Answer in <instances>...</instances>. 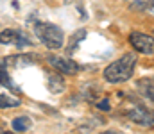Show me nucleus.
I'll use <instances>...</instances> for the list:
<instances>
[{
  "instance_id": "nucleus-6",
  "label": "nucleus",
  "mask_w": 154,
  "mask_h": 134,
  "mask_svg": "<svg viewBox=\"0 0 154 134\" xmlns=\"http://www.w3.org/2000/svg\"><path fill=\"white\" fill-rule=\"evenodd\" d=\"M0 43L2 45H16L18 48L20 46H29L31 40L18 29H4L0 32Z\"/></svg>"
},
{
  "instance_id": "nucleus-12",
  "label": "nucleus",
  "mask_w": 154,
  "mask_h": 134,
  "mask_svg": "<svg viewBox=\"0 0 154 134\" xmlns=\"http://www.w3.org/2000/svg\"><path fill=\"white\" fill-rule=\"evenodd\" d=\"M22 102L11 95H0V107L2 109H9V107H18Z\"/></svg>"
},
{
  "instance_id": "nucleus-16",
  "label": "nucleus",
  "mask_w": 154,
  "mask_h": 134,
  "mask_svg": "<svg viewBox=\"0 0 154 134\" xmlns=\"http://www.w3.org/2000/svg\"><path fill=\"white\" fill-rule=\"evenodd\" d=\"M2 134H13V133H2ZM16 134H20V133H16Z\"/></svg>"
},
{
  "instance_id": "nucleus-14",
  "label": "nucleus",
  "mask_w": 154,
  "mask_h": 134,
  "mask_svg": "<svg viewBox=\"0 0 154 134\" xmlns=\"http://www.w3.org/2000/svg\"><path fill=\"white\" fill-rule=\"evenodd\" d=\"M99 107H100V109H106V111H108V109H109V102H108V100H106V102H100V104H99Z\"/></svg>"
},
{
  "instance_id": "nucleus-2",
  "label": "nucleus",
  "mask_w": 154,
  "mask_h": 134,
  "mask_svg": "<svg viewBox=\"0 0 154 134\" xmlns=\"http://www.w3.org/2000/svg\"><path fill=\"white\" fill-rule=\"evenodd\" d=\"M32 31H34V34L38 36V40L47 48H50V50L63 48L65 36H63V31L56 23H50V22H36L34 27H32Z\"/></svg>"
},
{
  "instance_id": "nucleus-7",
  "label": "nucleus",
  "mask_w": 154,
  "mask_h": 134,
  "mask_svg": "<svg viewBox=\"0 0 154 134\" xmlns=\"http://www.w3.org/2000/svg\"><path fill=\"white\" fill-rule=\"evenodd\" d=\"M136 88H138V91H140L147 100H151L154 104V79H147V77L140 79V81L136 82Z\"/></svg>"
},
{
  "instance_id": "nucleus-9",
  "label": "nucleus",
  "mask_w": 154,
  "mask_h": 134,
  "mask_svg": "<svg viewBox=\"0 0 154 134\" xmlns=\"http://www.w3.org/2000/svg\"><path fill=\"white\" fill-rule=\"evenodd\" d=\"M0 86H5V88L13 89V91H20L13 84V81L9 79V73H7V59L0 57Z\"/></svg>"
},
{
  "instance_id": "nucleus-1",
  "label": "nucleus",
  "mask_w": 154,
  "mask_h": 134,
  "mask_svg": "<svg viewBox=\"0 0 154 134\" xmlns=\"http://www.w3.org/2000/svg\"><path fill=\"white\" fill-rule=\"evenodd\" d=\"M134 66H136V55L133 52H127L124 54L120 59L113 61L109 66H106L104 70V79L111 84H118V82H125L133 77V72H134Z\"/></svg>"
},
{
  "instance_id": "nucleus-13",
  "label": "nucleus",
  "mask_w": 154,
  "mask_h": 134,
  "mask_svg": "<svg viewBox=\"0 0 154 134\" xmlns=\"http://www.w3.org/2000/svg\"><path fill=\"white\" fill-rule=\"evenodd\" d=\"M84 36H86V32H84V31H82V29H81V31H79V32H75V34H74V36H72V46H70V50H72V48H74V46H75V45L79 43V41H81V40H82V38H84Z\"/></svg>"
},
{
  "instance_id": "nucleus-3",
  "label": "nucleus",
  "mask_w": 154,
  "mask_h": 134,
  "mask_svg": "<svg viewBox=\"0 0 154 134\" xmlns=\"http://www.w3.org/2000/svg\"><path fill=\"white\" fill-rule=\"evenodd\" d=\"M127 118L138 125H143V127H154V111L149 109L147 106L143 104H131L129 109L125 111Z\"/></svg>"
},
{
  "instance_id": "nucleus-10",
  "label": "nucleus",
  "mask_w": 154,
  "mask_h": 134,
  "mask_svg": "<svg viewBox=\"0 0 154 134\" xmlns=\"http://www.w3.org/2000/svg\"><path fill=\"white\" fill-rule=\"evenodd\" d=\"M13 131L14 133H20L23 134L25 131H29L31 129V125H32V122H31V118L29 116H18V118H14L13 120Z\"/></svg>"
},
{
  "instance_id": "nucleus-8",
  "label": "nucleus",
  "mask_w": 154,
  "mask_h": 134,
  "mask_svg": "<svg viewBox=\"0 0 154 134\" xmlns=\"http://www.w3.org/2000/svg\"><path fill=\"white\" fill-rule=\"evenodd\" d=\"M47 88H48L50 93H54V95L61 93V91L65 89V79H63V75H59V73H50V75L47 77Z\"/></svg>"
},
{
  "instance_id": "nucleus-4",
  "label": "nucleus",
  "mask_w": 154,
  "mask_h": 134,
  "mask_svg": "<svg viewBox=\"0 0 154 134\" xmlns=\"http://www.w3.org/2000/svg\"><path fill=\"white\" fill-rule=\"evenodd\" d=\"M129 43L131 46L140 52V54H147V55H152L154 54V38L149 34H143V32H131L129 34Z\"/></svg>"
},
{
  "instance_id": "nucleus-15",
  "label": "nucleus",
  "mask_w": 154,
  "mask_h": 134,
  "mask_svg": "<svg viewBox=\"0 0 154 134\" xmlns=\"http://www.w3.org/2000/svg\"><path fill=\"white\" fill-rule=\"evenodd\" d=\"M100 134H122V133H118V131H104V133H100Z\"/></svg>"
},
{
  "instance_id": "nucleus-11",
  "label": "nucleus",
  "mask_w": 154,
  "mask_h": 134,
  "mask_svg": "<svg viewBox=\"0 0 154 134\" xmlns=\"http://www.w3.org/2000/svg\"><path fill=\"white\" fill-rule=\"evenodd\" d=\"M131 9L143 11V13H154V0H138L134 4H131Z\"/></svg>"
},
{
  "instance_id": "nucleus-5",
  "label": "nucleus",
  "mask_w": 154,
  "mask_h": 134,
  "mask_svg": "<svg viewBox=\"0 0 154 134\" xmlns=\"http://www.w3.org/2000/svg\"><path fill=\"white\" fill-rule=\"evenodd\" d=\"M48 64L52 68H56L59 73H65V75H75L79 72V64H77L74 59L70 57H63V55H48L47 57Z\"/></svg>"
}]
</instances>
